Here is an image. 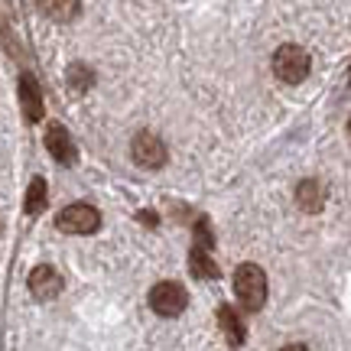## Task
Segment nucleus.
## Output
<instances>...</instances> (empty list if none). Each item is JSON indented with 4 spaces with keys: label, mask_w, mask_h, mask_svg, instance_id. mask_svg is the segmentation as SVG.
<instances>
[{
    "label": "nucleus",
    "mask_w": 351,
    "mask_h": 351,
    "mask_svg": "<svg viewBox=\"0 0 351 351\" xmlns=\"http://www.w3.org/2000/svg\"><path fill=\"white\" fill-rule=\"evenodd\" d=\"M234 293L244 302V309H251V313L263 309V302H267V274L257 263H241L234 270Z\"/></svg>",
    "instance_id": "f257e3e1"
},
{
    "label": "nucleus",
    "mask_w": 351,
    "mask_h": 351,
    "mask_svg": "<svg viewBox=\"0 0 351 351\" xmlns=\"http://www.w3.org/2000/svg\"><path fill=\"white\" fill-rule=\"evenodd\" d=\"M274 72L280 82L287 85H300L302 78L309 75V52L296 46V43H287L274 52Z\"/></svg>",
    "instance_id": "f03ea898"
},
{
    "label": "nucleus",
    "mask_w": 351,
    "mask_h": 351,
    "mask_svg": "<svg viewBox=\"0 0 351 351\" xmlns=\"http://www.w3.org/2000/svg\"><path fill=\"white\" fill-rule=\"evenodd\" d=\"M56 225L62 228L65 234H95L101 228V215L95 205H85V202H75V205H65Z\"/></svg>",
    "instance_id": "7ed1b4c3"
},
{
    "label": "nucleus",
    "mask_w": 351,
    "mask_h": 351,
    "mask_svg": "<svg viewBox=\"0 0 351 351\" xmlns=\"http://www.w3.org/2000/svg\"><path fill=\"white\" fill-rule=\"evenodd\" d=\"M189 302V293L179 283H156V287L150 289V309L156 315H166V319H173V315H179L182 309H186Z\"/></svg>",
    "instance_id": "20e7f679"
},
{
    "label": "nucleus",
    "mask_w": 351,
    "mask_h": 351,
    "mask_svg": "<svg viewBox=\"0 0 351 351\" xmlns=\"http://www.w3.org/2000/svg\"><path fill=\"white\" fill-rule=\"evenodd\" d=\"M130 153H134V160H137L140 166H147V169H160V166L166 163V147H163V140L156 137V134H137L134 137V143H130Z\"/></svg>",
    "instance_id": "39448f33"
},
{
    "label": "nucleus",
    "mask_w": 351,
    "mask_h": 351,
    "mask_svg": "<svg viewBox=\"0 0 351 351\" xmlns=\"http://www.w3.org/2000/svg\"><path fill=\"white\" fill-rule=\"evenodd\" d=\"M46 150H49V156L56 163H62V166H75V160H78L75 143H72L69 130H65L59 121H52V124L46 127Z\"/></svg>",
    "instance_id": "423d86ee"
},
{
    "label": "nucleus",
    "mask_w": 351,
    "mask_h": 351,
    "mask_svg": "<svg viewBox=\"0 0 351 351\" xmlns=\"http://www.w3.org/2000/svg\"><path fill=\"white\" fill-rule=\"evenodd\" d=\"M20 108H23L26 124H39L43 114H46V104H43V88L36 85V78L23 72L20 75Z\"/></svg>",
    "instance_id": "0eeeda50"
},
{
    "label": "nucleus",
    "mask_w": 351,
    "mask_h": 351,
    "mask_svg": "<svg viewBox=\"0 0 351 351\" xmlns=\"http://www.w3.org/2000/svg\"><path fill=\"white\" fill-rule=\"evenodd\" d=\"M62 287H65V280L59 276L56 267H46V263H43V267H36V270L29 274V293L43 302L56 300V296L62 293Z\"/></svg>",
    "instance_id": "6e6552de"
},
{
    "label": "nucleus",
    "mask_w": 351,
    "mask_h": 351,
    "mask_svg": "<svg viewBox=\"0 0 351 351\" xmlns=\"http://www.w3.org/2000/svg\"><path fill=\"white\" fill-rule=\"evenodd\" d=\"M296 205H300L302 212H322V205H326V189H322V182H315V179L300 182V189H296Z\"/></svg>",
    "instance_id": "1a4fd4ad"
},
{
    "label": "nucleus",
    "mask_w": 351,
    "mask_h": 351,
    "mask_svg": "<svg viewBox=\"0 0 351 351\" xmlns=\"http://www.w3.org/2000/svg\"><path fill=\"white\" fill-rule=\"evenodd\" d=\"M189 270L195 276H202V280H218V276H221L218 263L212 261V254L202 251V247H192V254H189Z\"/></svg>",
    "instance_id": "9d476101"
},
{
    "label": "nucleus",
    "mask_w": 351,
    "mask_h": 351,
    "mask_svg": "<svg viewBox=\"0 0 351 351\" xmlns=\"http://www.w3.org/2000/svg\"><path fill=\"white\" fill-rule=\"evenodd\" d=\"M218 322H221L228 341H231L234 348H238V345H244V322L238 319V313H234L231 306H221V309H218Z\"/></svg>",
    "instance_id": "9b49d317"
},
{
    "label": "nucleus",
    "mask_w": 351,
    "mask_h": 351,
    "mask_svg": "<svg viewBox=\"0 0 351 351\" xmlns=\"http://www.w3.org/2000/svg\"><path fill=\"white\" fill-rule=\"evenodd\" d=\"M46 179L43 176H36L33 182H29V189H26V202H23V208L26 215H43V208H46Z\"/></svg>",
    "instance_id": "f8f14e48"
},
{
    "label": "nucleus",
    "mask_w": 351,
    "mask_h": 351,
    "mask_svg": "<svg viewBox=\"0 0 351 351\" xmlns=\"http://www.w3.org/2000/svg\"><path fill=\"white\" fill-rule=\"evenodd\" d=\"M43 7V13H52L56 20H69L72 13L82 10V3L78 0H69V3H52V0H46V3H39Z\"/></svg>",
    "instance_id": "ddd939ff"
},
{
    "label": "nucleus",
    "mask_w": 351,
    "mask_h": 351,
    "mask_svg": "<svg viewBox=\"0 0 351 351\" xmlns=\"http://www.w3.org/2000/svg\"><path fill=\"white\" fill-rule=\"evenodd\" d=\"M69 75H72V85H75L78 91H85V85L91 82V75L85 72V65H72V69H69Z\"/></svg>",
    "instance_id": "4468645a"
},
{
    "label": "nucleus",
    "mask_w": 351,
    "mask_h": 351,
    "mask_svg": "<svg viewBox=\"0 0 351 351\" xmlns=\"http://www.w3.org/2000/svg\"><path fill=\"white\" fill-rule=\"evenodd\" d=\"M137 218L143 221L147 228H156V212H137Z\"/></svg>",
    "instance_id": "2eb2a0df"
},
{
    "label": "nucleus",
    "mask_w": 351,
    "mask_h": 351,
    "mask_svg": "<svg viewBox=\"0 0 351 351\" xmlns=\"http://www.w3.org/2000/svg\"><path fill=\"white\" fill-rule=\"evenodd\" d=\"M283 351H309V348H306V345H287Z\"/></svg>",
    "instance_id": "dca6fc26"
},
{
    "label": "nucleus",
    "mask_w": 351,
    "mask_h": 351,
    "mask_svg": "<svg viewBox=\"0 0 351 351\" xmlns=\"http://www.w3.org/2000/svg\"><path fill=\"white\" fill-rule=\"evenodd\" d=\"M348 130H351V124H348Z\"/></svg>",
    "instance_id": "f3484780"
}]
</instances>
